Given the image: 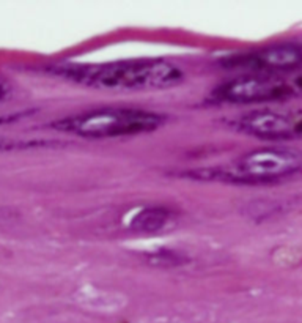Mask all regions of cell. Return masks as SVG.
<instances>
[{
    "label": "cell",
    "mask_w": 302,
    "mask_h": 323,
    "mask_svg": "<svg viewBox=\"0 0 302 323\" xmlns=\"http://www.w3.org/2000/svg\"><path fill=\"white\" fill-rule=\"evenodd\" d=\"M54 73L102 90L167 89L183 79L178 67L164 60H127L101 65H68Z\"/></svg>",
    "instance_id": "cell-1"
},
{
    "label": "cell",
    "mask_w": 302,
    "mask_h": 323,
    "mask_svg": "<svg viewBox=\"0 0 302 323\" xmlns=\"http://www.w3.org/2000/svg\"><path fill=\"white\" fill-rule=\"evenodd\" d=\"M162 122L164 117L158 112L133 107H104L57 120L52 128L79 137L109 139L155 131Z\"/></svg>",
    "instance_id": "cell-2"
},
{
    "label": "cell",
    "mask_w": 302,
    "mask_h": 323,
    "mask_svg": "<svg viewBox=\"0 0 302 323\" xmlns=\"http://www.w3.org/2000/svg\"><path fill=\"white\" fill-rule=\"evenodd\" d=\"M302 174V153L290 148H256L243 155L234 164L200 172V178L240 185L277 183Z\"/></svg>",
    "instance_id": "cell-3"
},
{
    "label": "cell",
    "mask_w": 302,
    "mask_h": 323,
    "mask_svg": "<svg viewBox=\"0 0 302 323\" xmlns=\"http://www.w3.org/2000/svg\"><path fill=\"white\" fill-rule=\"evenodd\" d=\"M212 96L215 101L228 104H258L302 96V73L288 76L244 74L221 84L212 92Z\"/></svg>",
    "instance_id": "cell-4"
},
{
    "label": "cell",
    "mask_w": 302,
    "mask_h": 323,
    "mask_svg": "<svg viewBox=\"0 0 302 323\" xmlns=\"http://www.w3.org/2000/svg\"><path fill=\"white\" fill-rule=\"evenodd\" d=\"M225 67L260 74H291L302 70V46L294 43H280L247 51L227 58Z\"/></svg>",
    "instance_id": "cell-5"
},
{
    "label": "cell",
    "mask_w": 302,
    "mask_h": 323,
    "mask_svg": "<svg viewBox=\"0 0 302 323\" xmlns=\"http://www.w3.org/2000/svg\"><path fill=\"white\" fill-rule=\"evenodd\" d=\"M240 131L266 139L285 140L302 136V111L256 109L234 120Z\"/></svg>",
    "instance_id": "cell-6"
},
{
    "label": "cell",
    "mask_w": 302,
    "mask_h": 323,
    "mask_svg": "<svg viewBox=\"0 0 302 323\" xmlns=\"http://www.w3.org/2000/svg\"><path fill=\"white\" fill-rule=\"evenodd\" d=\"M171 213L164 207H146L134 214L131 219V227L140 232H158L167 226Z\"/></svg>",
    "instance_id": "cell-7"
},
{
    "label": "cell",
    "mask_w": 302,
    "mask_h": 323,
    "mask_svg": "<svg viewBox=\"0 0 302 323\" xmlns=\"http://www.w3.org/2000/svg\"><path fill=\"white\" fill-rule=\"evenodd\" d=\"M8 90H10V87H8V84L0 77V101H4L5 98H7V95H8Z\"/></svg>",
    "instance_id": "cell-8"
},
{
    "label": "cell",
    "mask_w": 302,
    "mask_h": 323,
    "mask_svg": "<svg viewBox=\"0 0 302 323\" xmlns=\"http://www.w3.org/2000/svg\"><path fill=\"white\" fill-rule=\"evenodd\" d=\"M8 120H13V117H10V118H0V123H4V122H8Z\"/></svg>",
    "instance_id": "cell-9"
}]
</instances>
